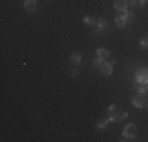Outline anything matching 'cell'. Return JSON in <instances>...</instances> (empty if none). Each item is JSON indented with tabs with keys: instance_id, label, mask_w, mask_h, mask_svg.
I'll use <instances>...</instances> for the list:
<instances>
[{
	"instance_id": "cell-1",
	"label": "cell",
	"mask_w": 148,
	"mask_h": 142,
	"mask_svg": "<svg viewBox=\"0 0 148 142\" xmlns=\"http://www.w3.org/2000/svg\"><path fill=\"white\" fill-rule=\"evenodd\" d=\"M107 112H109V114H107L109 120H110V122H114V123L123 122L125 119H128V112H126L123 108H120V106H117V104L109 106Z\"/></svg>"
},
{
	"instance_id": "cell-2",
	"label": "cell",
	"mask_w": 148,
	"mask_h": 142,
	"mask_svg": "<svg viewBox=\"0 0 148 142\" xmlns=\"http://www.w3.org/2000/svg\"><path fill=\"white\" fill-rule=\"evenodd\" d=\"M136 134H137V126L134 123H129L123 130V137H125L123 141H131L132 137H136Z\"/></svg>"
},
{
	"instance_id": "cell-3",
	"label": "cell",
	"mask_w": 148,
	"mask_h": 142,
	"mask_svg": "<svg viewBox=\"0 0 148 142\" xmlns=\"http://www.w3.org/2000/svg\"><path fill=\"white\" fill-rule=\"evenodd\" d=\"M106 27H107V21H106L104 17H98L95 26H93V33H98V35L103 33L106 30Z\"/></svg>"
},
{
	"instance_id": "cell-4",
	"label": "cell",
	"mask_w": 148,
	"mask_h": 142,
	"mask_svg": "<svg viewBox=\"0 0 148 142\" xmlns=\"http://www.w3.org/2000/svg\"><path fill=\"white\" fill-rule=\"evenodd\" d=\"M131 103H132V106L134 108H145L147 106V99H145V95H140V93H137V95H134L132 99H131Z\"/></svg>"
},
{
	"instance_id": "cell-5",
	"label": "cell",
	"mask_w": 148,
	"mask_h": 142,
	"mask_svg": "<svg viewBox=\"0 0 148 142\" xmlns=\"http://www.w3.org/2000/svg\"><path fill=\"white\" fill-rule=\"evenodd\" d=\"M136 82L147 84L148 82V68H139L136 73Z\"/></svg>"
},
{
	"instance_id": "cell-6",
	"label": "cell",
	"mask_w": 148,
	"mask_h": 142,
	"mask_svg": "<svg viewBox=\"0 0 148 142\" xmlns=\"http://www.w3.org/2000/svg\"><path fill=\"white\" fill-rule=\"evenodd\" d=\"M99 71L104 74V76H112V73H114V65H112L110 62H104L103 65H101V68H99Z\"/></svg>"
},
{
	"instance_id": "cell-7",
	"label": "cell",
	"mask_w": 148,
	"mask_h": 142,
	"mask_svg": "<svg viewBox=\"0 0 148 142\" xmlns=\"http://www.w3.org/2000/svg\"><path fill=\"white\" fill-rule=\"evenodd\" d=\"M128 0H115L114 2V8L117 10V11L120 13H123V11H126L128 10Z\"/></svg>"
},
{
	"instance_id": "cell-8",
	"label": "cell",
	"mask_w": 148,
	"mask_h": 142,
	"mask_svg": "<svg viewBox=\"0 0 148 142\" xmlns=\"http://www.w3.org/2000/svg\"><path fill=\"white\" fill-rule=\"evenodd\" d=\"M24 10L29 13H35L36 11V0H25L24 2Z\"/></svg>"
},
{
	"instance_id": "cell-9",
	"label": "cell",
	"mask_w": 148,
	"mask_h": 142,
	"mask_svg": "<svg viewBox=\"0 0 148 142\" xmlns=\"http://www.w3.org/2000/svg\"><path fill=\"white\" fill-rule=\"evenodd\" d=\"M115 24H117L118 27H125L126 24H128V19H126V14L125 13H120L117 17H115Z\"/></svg>"
},
{
	"instance_id": "cell-10",
	"label": "cell",
	"mask_w": 148,
	"mask_h": 142,
	"mask_svg": "<svg viewBox=\"0 0 148 142\" xmlns=\"http://www.w3.org/2000/svg\"><path fill=\"white\" fill-rule=\"evenodd\" d=\"M109 123H110L109 117H106V119H99V120L96 122V128H98V130H101V131H103V130H106V128H107Z\"/></svg>"
},
{
	"instance_id": "cell-11",
	"label": "cell",
	"mask_w": 148,
	"mask_h": 142,
	"mask_svg": "<svg viewBox=\"0 0 148 142\" xmlns=\"http://www.w3.org/2000/svg\"><path fill=\"white\" fill-rule=\"evenodd\" d=\"M80 59H82L80 52H73V54L69 55V62H71L73 65H79V63H80Z\"/></svg>"
},
{
	"instance_id": "cell-12",
	"label": "cell",
	"mask_w": 148,
	"mask_h": 142,
	"mask_svg": "<svg viewBox=\"0 0 148 142\" xmlns=\"http://www.w3.org/2000/svg\"><path fill=\"white\" fill-rule=\"evenodd\" d=\"M96 55H98V57H101L103 60H106L109 55H110V51H107L106 48H99V49L96 51Z\"/></svg>"
},
{
	"instance_id": "cell-13",
	"label": "cell",
	"mask_w": 148,
	"mask_h": 142,
	"mask_svg": "<svg viewBox=\"0 0 148 142\" xmlns=\"http://www.w3.org/2000/svg\"><path fill=\"white\" fill-rule=\"evenodd\" d=\"M103 63H104V60L103 59H101V57H96V59H95L93 60V62H91V68H95V70H99L101 68V65H103Z\"/></svg>"
},
{
	"instance_id": "cell-14",
	"label": "cell",
	"mask_w": 148,
	"mask_h": 142,
	"mask_svg": "<svg viewBox=\"0 0 148 142\" xmlns=\"http://www.w3.org/2000/svg\"><path fill=\"white\" fill-rule=\"evenodd\" d=\"M82 22L87 24V26H91V27H93L95 22H96V17H93V16H85V17L82 19Z\"/></svg>"
},
{
	"instance_id": "cell-15",
	"label": "cell",
	"mask_w": 148,
	"mask_h": 142,
	"mask_svg": "<svg viewBox=\"0 0 148 142\" xmlns=\"http://www.w3.org/2000/svg\"><path fill=\"white\" fill-rule=\"evenodd\" d=\"M136 88H137V93H140V95H145V93H147V84H140V82H137Z\"/></svg>"
},
{
	"instance_id": "cell-16",
	"label": "cell",
	"mask_w": 148,
	"mask_h": 142,
	"mask_svg": "<svg viewBox=\"0 0 148 142\" xmlns=\"http://www.w3.org/2000/svg\"><path fill=\"white\" fill-rule=\"evenodd\" d=\"M126 14V19H128V24L129 22H134V21H136V14H134L132 11H129V10H126V11H123Z\"/></svg>"
},
{
	"instance_id": "cell-17",
	"label": "cell",
	"mask_w": 148,
	"mask_h": 142,
	"mask_svg": "<svg viewBox=\"0 0 148 142\" xmlns=\"http://www.w3.org/2000/svg\"><path fill=\"white\" fill-rule=\"evenodd\" d=\"M140 46H142V48H148V37H143L142 40H140Z\"/></svg>"
},
{
	"instance_id": "cell-18",
	"label": "cell",
	"mask_w": 148,
	"mask_h": 142,
	"mask_svg": "<svg viewBox=\"0 0 148 142\" xmlns=\"http://www.w3.org/2000/svg\"><path fill=\"white\" fill-rule=\"evenodd\" d=\"M128 5L129 6H136V5H139V0H128Z\"/></svg>"
},
{
	"instance_id": "cell-19",
	"label": "cell",
	"mask_w": 148,
	"mask_h": 142,
	"mask_svg": "<svg viewBox=\"0 0 148 142\" xmlns=\"http://www.w3.org/2000/svg\"><path fill=\"white\" fill-rule=\"evenodd\" d=\"M69 73H71V76H73V77H76V76H77V70H71Z\"/></svg>"
},
{
	"instance_id": "cell-20",
	"label": "cell",
	"mask_w": 148,
	"mask_h": 142,
	"mask_svg": "<svg viewBox=\"0 0 148 142\" xmlns=\"http://www.w3.org/2000/svg\"><path fill=\"white\" fill-rule=\"evenodd\" d=\"M147 0H139V6H145Z\"/></svg>"
},
{
	"instance_id": "cell-21",
	"label": "cell",
	"mask_w": 148,
	"mask_h": 142,
	"mask_svg": "<svg viewBox=\"0 0 148 142\" xmlns=\"http://www.w3.org/2000/svg\"><path fill=\"white\" fill-rule=\"evenodd\" d=\"M147 93H148V82H147Z\"/></svg>"
},
{
	"instance_id": "cell-22",
	"label": "cell",
	"mask_w": 148,
	"mask_h": 142,
	"mask_svg": "<svg viewBox=\"0 0 148 142\" xmlns=\"http://www.w3.org/2000/svg\"><path fill=\"white\" fill-rule=\"evenodd\" d=\"M147 108H148V104H147Z\"/></svg>"
}]
</instances>
